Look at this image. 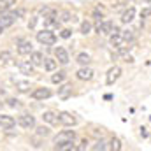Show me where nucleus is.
Listing matches in <instances>:
<instances>
[{"label":"nucleus","mask_w":151,"mask_h":151,"mask_svg":"<svg viewBox=\"0 0 151 151\" xmlns=\"http://www.w3.org/2000/svg\"><path fill=\"white\" fill-rule=\"evenodd\" d=\"M34 51V46H32V40L28 39H18V53L19 55H30Z\"/></svg>","instance_id":"nucleus-6"},{"label":"nucleus","mask_w":151,"mask_h":151,"mask_svg":"<svg viewBox=\"0 0 151 151\" xmlns=\"http://www.w3.org/2000/svg\"><path fill=\"white\" fill-rule=\"evenodd\" d=\"M40 14H42V16H51V14H56V12H55L53 7H47V5H46V7H40Z\"/></svg>","instance_id":"nucleus-31"},{"label":"nucleus","mask_w":151,"mask_h":151,"mask_svg":"<svg viewBox=\"0 0 151 151\" xmlns=\"http://www.w3.org/2000/svg\"><path fill=\"white\" fill-rule=\"evenodd\" d=\"M119 76H121V69H119L118 65H114V67H111V69L107 70V76H106V83H107V84H114V83L119 79Z\"/></svg>","instance_id":"nucleus-8"},{"label":"nucleus","mask_w":151,"mask_h":151,"mask_svg":"<svg viewBox=\"0 0 151 151\" xmlns=\"http://www.w3.org/2000/svg\"><path fill=\"white\" fill-rule=\"evenodd\" d=\"M91 28H93V25H91L90 21H83V23H81V34H83V35H88V34L91 32Z\"/></svg>","instance_id":"nucleus-29"},{"label":"nucleus","mask_w":151,"mask_h":151,"mask_svg":"<svg viewBox=\"0 0 151 151\" xmlns=\"http://www.w3.org/2000/svg\"><path fill=\"white\" fill-rule=\"evenodd\" d=\"M37 40L40 44H44V46H53V44L56 42V35H55L51 30L44 28V30L37 32Z\"/></svg>","instance_id":"nucleus-1"},{"label":"nucleus","mask_w":151,"mask_h":151,"mask_svg":"<svg viewBox=\"0 0 151 151\" xmlns=\"http://www.w3.org/2000/svg\"><path fill=\"white\" fill-rule=\"evenodd\" d=\"M35 132H37L39 137H47V135L51 134V130H49L47 127H44V125H42V127H35Z\"/></svg>","instance_id":"nucleus-28"},{"label":"nucleus","mask_w":151,"mask_h":151,"mask_svg":"<svg viewBox=\"0 0 151 151\" xmlns=\"http://www.w3.org/2000/svg\"><path fill=\"white\" fill-rule=\"evenodd\" d=\"M35 25H37V16H34V18L28 21V28H35Z\"/></svg>","instance_id":"nucleus-37"},{"label":"nucleus","mask_w":151,"mask_h":151,"mask_svg":"<svg viewBox=\"0 0 151 151\" xmlns=\"http://www.w3.org/2000/svg\"><path fill=\"white\" fill-rule=\"evenodd\" d=\"M7 106H9V107H12V109H18V107H19V100H18V99L9 97V99H7Z\"/></svg>","instance_id":"nucleus-32"},{"label":"nucleus","mask_w":151,"mask_h":151,"mask_svg":"<svg viewBox=\"0 0 151 151\" xmlns=\"http://www.w3.org/2000/svg\"><path fill=\"white\" fill-rule=\"evenodd\" d=\"M55 150L65 151V150H77V146H74V141H69V142H62V144H55Z\"/></svg>","instance_id":"nucleus-24"},{"label":"nucleus","mask_w":151,"mask_h":151,"mask_svg":"<svg viewBox=\"0 0 151 151\" xmlns=\"http://www.w3.org/2000/svg\"><path fill=\"white\" fill-rule=\"evenodd\" d=\"M134 2H137V4H142V2H144V4H148L150 0H134Z\"/></svg>","instance_id":"nucleus-40"},{"label":"nucleus","mask_w":151,"mask_h":151,"mask_svg":"<svg viewBox=\"0 0 151 151\" xmlns=\"http://www.w3.org/2000/svg\"><path fill=\"white\" fill-rule=\"evenodd\" d=\"M114 25L113 21H99L97 23V27H95V30H97V34H102V35H111L114 32Z\"/></svg>","instance_id":"nucleus-3"},{"label":"nucleus","mask_w":151,"mask_h":151,"mask_svg":"<svg viewBox=\"0 0 151 151\" xmlns=\"http://www.w3.org/2000/svg\"><path fill=\"white\" fill-rule=\"evenodd\" d=\"M86 148H88V141L84 139V141L81 142V146H77V150H86Z\"/></svg>","instance_id":"nucleus-39"},{"label":"nucleus","mask_w":151,"mask_h":151,"mask_svg":"<svg viewBox=\"0 0 151 151\" xmlns=\"http://www.w3.org/2000/svg\"><path fill=\"white\" fill-rule=\"evenodd\" d=\"M134 18H135V9H134V7H128V9H125V12L121 14V23L128 25V23L134 21Z\"/></svg>","instance_id":"nucleus-15"},{"label":"nucleus","mask_w":151,"mask_h":151,"mask_svg":"<svg viewBox=\"0 0 151 151\" xmlns=\"http://www.w3.org/2000/svg\"><path fill=\"white\" fill-rule=\"evenodd\" d=\"M65 77H67V74L63 70H58V72H55V74L51 76V83L53 84H62L65 81Z\"/></svg>","instance_id":"nucleus-21"},{"label":"nucleus","mask_w":151,"mask_h":151,"mask_svg":"<svg viewBox=\"0 0 151 151\" xmlns=\"http://www.w3.org/2000/svg\"><path fill=\"white\" fill-rule=\"evenodd\" d=\"M14 21H16V16H14L12 12H4V14L0 16V25H4L5 28L11 27V25H14Z\"/></svg>","instance_id":"nucleus-16"},{"label":"nucleus","mask_w":151,"mask_h":151,"mask_svg":"<svg viewBox=\"0 0 151 151\" xmlns=\"http://www.w3.org/2000/svg\"><path fill=\"white\" fill-rule=\"evenodd\" d=\"M93 18L97 19V21H102V18H104V7H95V11H93Z\"/></svg>","instance_id":"nucleus-30"},{"label":"nucleus","mask_w":151,"mask_h":151,"mask_svg":"<svg viewBox=\"0 0 151 151\" xmlns=\"http://www.w3.org/2000/svg\"><path fill=\"white\" fill-rule=\"evenodd\" d=\"M107 150H113V151H119V150H121V142H119V139L113 137V139L109 141V146H107Z\"/></svg>","instance_id":"nucleus-26"},{"label":"nucleus","mask_w":151,"mask_h":151,"mask_svg":"<svg viewBox=\"0 0 151 151\" xmlns=\"http://www.w3.org/2000/svg\"><path fill=\"white\" fill-rule=\"evenodd\" d=\"M74 139H76L74 130H63V132H60L58 135H55L53 142H55V144H62V142H69V141H74Z\"/></svg>","instance_id":"nucleus-5"},{"label":"nucleus","mask_w":151,"mask_h":151,"mask_svg":"<svg viewBox=\"0 0 151 151\" xmlns=\"http://www.w3.org/2000/svg\"><path fill=\"white\" fill-rule=\"evenodd\" d=\"M4 30H5V27H4V25H0V35L4 34Z\"/></svg>","instance_id":"nucleus-41"},{"label":"nucleus","mask_w":151,"mask_h":151,"mask_svg":"<svg viewBox=\"0 0 151 151\" xmlns=\"http://www.w3.org/2000/svg\"><path fill=\"white\" fill-rule=\"evenodd\" d=\"M12 14H14L16 18H19V16H23V14H25V9H16V11H12Z\"/></svg>","instance_id":"nucleus-38"},{"label":"nucleus","mask_w":151,"mask_h":151,"mask_svg":"<svg viewBox=\"0 0 151 151\" xmlns=\"http://www.w3.org/2000/svg\"><path fill=\"white\" fill-rule=\"evenodd\" d=\"M55 56H56L58 63H62V65H67V63H69V60H70V58H69L67 49H65V47H60V46L55 49Z\"/></svg>","instance_id":"nucleus-10"},{"label":"nucleus","mask_w":151,"mask_h":151,"mask_svg":"<svg viewBox=\"0 0 151 151\" xmlns=\"http://www.w3.org/2000/svg\"><path fill=\"white\" fill-rule=\"evenodd\" d=\"M56 18L60 19V23H69L70 19H74V16H72L69 11H60V12L56 14Z\"/></svg>","instance_id":"nucleus-22"},{"label":"nucleus","mask_w":151,"mask_h":151,"mask_svg":"<svg viewBox=\"0 0 151 151\" xmlns=\"http://www.w3.org/2000/svg\"><path fill=\"white\" fill-rule=\"evenodd\" d=\"M56 63H58V60H53V58H44L42 67H44V70H47V72H55V70H56Z\"/></svg>","instance_id":"nucleus-18"},{"label":"nucleus","mask_w":151,"mask_h":151,"mask_svg":"<svg viewBox=\"0 0 151 151\" xmlns=\"http://www.w3.org/2000/svg\"><path fill=\"white\" fill-rule=\"evenodd\" d=\"M141 18H142V19L151 18V7H142V9H141Z\"/></svg>","instance_id":"nucleus-34"},{"label":"nucleus","mask_w":151,"mask_h":151,"mask_svg":"<svg viewBox=\"0 0 151 151\" xmlns=\"http://www.w3.org/2000/svg\"><path fill=\"white\" fill-rule=\"evenodd\" d=\"M14 84H16V90H18L19 93H28L30 88H32L28 81H14Z\"/></svg>","instance_id":"nucleus-20"},{"label":"nucleus","mask_w":151,"mask_h":151,"mask_svg":"<svg viewBox=\"0 0 151 151\" xmlns=\"http://www.w3.org/2000/svg\"><path fill=\"white\" fill-rule=\"evenodd\" d=\"M18 123H19L23 128H27V130L35 128V118H34L32 114H21V116L18 118Z\"/></svg>","instance_id":"nucleus-7"},{"label":"nucleus","mask_w":151,"mask_h":151,"mask_svg":"<svg viewBox=\"0 0 151 151\" xmlns=\"http://www.w3.org/2000/svg\"><path fill=\"white\" fill-rule=\"evenodd\" d=\"M70 95H72V84H70V83H63V84L58 86V97H60V99L65 100V99H69Z\"/></svg>","instance_id":"nucleus-12"},{"label":"nucleus","mask_w":151,"mask_h":151,"mask_svg":"<svg viewBox=\"0 0 151 151\" xmlns=\"http://www.w3.org/2000/svg\"><path fill=\"white\" fill-rule=\"evenodd\" d=\"M30 62H32L34 65H42V63H44V55H42L40 51H32V53H30Z\"/></svg>","instance_id":"nucleus-19"},{"label":"nucleus","mask_w":151,"mask_h":151,"mask_svg":"<svg viewBox=\"0 0 151 151\" xmlns=\"http://www.w3.org/2000/svg\"><path fill=\"white\" fill-rule=\"evenodd\" d=\"M91 150L93 151H102V150H107V144L104 142V141H99L95 146H91Z\"/></svg>","instance_id":"nucleus-33"},{"label":"nucleus","mask_w":151,"mask_h":151,"mask_svg":"<svg viewBox=\"0 0 151 151\" xmlns=\"http://www.w3.org/2000/svg\"><path fill=\"white\" fill-rule=\"evenodd\" d=\"M42 119H44L46 123H49V125H56V123H58V114H55L53 111H44Z\"/></svg>","instance_id":"nucleus-17"},{"label":"nucleus","mask_w":151,"mask_h":151,"mask_svg":"<svg viewBox=\"0 0 151 151\" xmlns=\"http://www.w3.org/2000/svg\"><path fill=\"white\" fill-rule=\"evenodd\" d=\"M14 4H16V0H0V11L2 12L4 11H9Z\"/></svg>","instance_id":"nucleus-27"},{"label":"nucleus","mask_w":151,"mask_h":151,"mask_svg":"<svg viewBox=\"0 0 151 151\" xmlns=\"http://www.w3.org/2000/svg\"><path fill=\"white\" fill-rule=\"evenodd\" d=\"M76 62H77L79 65H90L91 56H90L88 53H79V55H77V58H76Z\"/></svg>","instance_id":"nucleus-23"},{"label":"nucleus","mask_w":151,"mask_h":151,"mask_svg":"<svg viewBox=\"0 0 151 151\" xmlns=\"http://www.w3.org/2000/svg\"><path fill=\"white\" fill-rule=\"evenodd\" d=\"M60 37L62 39H70L72 37V30H70V28H63V30L60 32Z\"/></svg>","instance_id":"nucleus-35"},{"label":"nucleus","mask_w":151,"mask_h":151,"mask_svg":"<svg viewBox=\"0 0 151 151\" xmlns=\"http://www.w3.org/2000/svg\"><path fill=\"white\" fill-rule=\"evenodd\" d=\"M34 63L30 62V60H25V62H19V72L23 76H30V74H34Z\"/></svg>","instance_id":"nucleus-14"},{"label":"nucleus","mask_w":151,"mask_h":151,"mask_svg":"<svg viewBox=\"0 0 151 151\" xmlns=\"http://www.w3.org/2000/svg\"><path fill=\"white\" fill-rule=\"evenodd\" d=\"M12 60V53L11 51H0V65H5Z\"/></svg>","instance_id":"nucleus-25"},{"label":"nucleus","mask_w":151,"mask_h":151,"mask_svg":"<svg viewBox=\"0 0 151 151\" xmlns=\"http://www.w3.org/2000/svg\"><path fill=\"white\" fill-rule=\"evenodd\" d=\"M58 27H60V19L56 18V14L44 16V28H47V30H53V28H58Z\"/></svg>","instance_id":"nucleus-11"},{"label":"nucleus","mask_w":151,"mask_h":151,"mask_svg":"<svg viewBox=\"0 0 151 151\" xmlns=\"http://www.w3.org/2000/svg\"><path fill=\"white\" fill-rule=\"evenodd\" d=\"M58 123H62L63 127H74V125H77V118L72 113L62 111V113H58Z\"/></svg>","instance_id":"nucleus-2"},{"label":"nucleus","mask_w":151,"mask_h":151,"mask_svg":"<svg viewBox=\"0 0 151 151\" xmlns=\"http://www.w3.org/2000/svg\"><path fill=\"white\" fill-rule=\"evenodd\" d=\"M0 107H2V102H0Z\"/></svg>","instance_id":"nucleus-42"},{"label":"nucleus","mask_w":151,"mask_h":151,"mask_svg":"<svg viewBox=\"0 0 151 151\" xmlns=\"http://www.w3.org/2000/svg\"><path fill=\"white\" fill-rule=\"evenodd\" d=\"M121 35H123V37L127 39L128 42H130V40L134 39V34H132V30H121Z\"/></svg>","instance_id":"nucleus-36"},{"label":"nucleus","mask_w":151,"mask_h":151,"mask_svg":"<svg viewBox=\"0 0 151 151\" xmlns=\"http://www.w3.org/2000/svg\"><path fill=\"white\" fill-rule=\"evenodd\" d=\"M14 125H16V119H14L12 116L0 114V127H2V128H5V130H11V128H14Z\"/></svg>","instance_id":"nucleus-13"},{"label":"nucleus","mask_w":151,"mask_h":151,"mask_svg":"<svg viewBox=\"0 0 151 151\" xmlns=\"http://www.w3.org/2000/svg\"><path fill=\"white\" fill-rule=\"evenodd\" d=\"M93 70L88 67V65H83L77 72H76V76H77V79H81V81H91L93 79Z\"/></svg>","instance_id":"nucleus-9"},{"label":"nucleus","mask_w":151,"mask_h":151,"mask_svg":"<svg viewBox=\"0 0 151 151\" xmlns=\"http://www.w3.org/2000/svg\"><path fill=\"white\" fill-rule=\"evenodd\" d=\"M51 95H53V91H51L49 88H46V86L35 88V90L30 93V97H32L34 100H46V99H49Z\"/></svg>","instance_id":"nucleus-4"}]
</instances>
